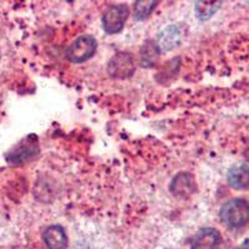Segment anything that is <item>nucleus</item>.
Masks as SVG:
<instances>
[{"label": "nucleus", "mask_w": 249, "mask_h": 249, "mask_svg": "<svg viewBox=\"0 0 249 249\" xmlns=\"http://www.w3.org/2000/svg\"><path fill=\"white\" fill-rule=\"evenodd\" d=\"M128 8L124 4L111 5L102 17V26L107 34H117L124 29L128 18Z\"/></svg>", "instance_id": "5"}, {"label": "nucleus", "mask_w": 249, "mask_h": 249, "mask_svg": "<svg viewBox=\"0 0 249 249\" xmlns=\"http://www.w3.org/2000/svg\"><path fill=\"white\" fill-rule=\"evenodd\" d=\"M39 153L37 146V137L35 135H29L24 140L19 142L10 152L6 153L5 160L12 166H20L25 162L34 160Z\"/></svg>", "instance_id": "2"}, {"label": "nucleus", "mask_w": 249, "mask_h": 249, "mask_svg": "<svg viewBox=\"0 0 249 249\" xmlns=\"http://www.w3.org/2000/svg\"><path fill=\"white\" fill-rule=\"evenodd\" d=\"M221 242V234L214 228H202L193 238L191 249H215Z\"/></svg>", "instance_id": "9"}, {"label": "nucleus", "mask_w": 249, "mask_h": 249, "mask_svg": "<svg viewBox=\"0 0 249 249\" xmlns=\"http://www.w3.org/2000/svg\"><path fill=\"white\" fill-rule=\"evenodd\" d=\"M237 249H249V239H247V241L244 242L243 244H241V246L238 247Z\"/></svg>", "instance_id": "14"}, {"label": "nucleus", "mask_w": 249, "mask_h": 249, "mask_svg": "<svg viewBox=\"0 0 249 249\" xmlns=\"http://www.w3.org/2000/svg\"><path fill=\"white\" fill-rule=\"evenodd\" d=\"M97 41L91 35H82L77 37L66 50V59L74 64H81L96 53Z\"/></svg>", "instance_id": "3"}, {"label": "nucleus", "mask_w": 249, "mask_h": 249, "mask_svg": "<svg viewBox=\"0 0 249 249\" xmlns=\"http://www.w3.org/2000/svg\"><path fill=\"white\" fill-rule=\"evenodd\" d=\"M197 184L193 175L182 172L176 176L170 184V191L177 198H188L196 192Z\"/></svg>", "instance_id": "6"}, {"label": "nucleus", "mask_w": 249, "mask_h": 249, "mask_svg": "<svg viewBox=\"0 0 249 249\" xmlns=\"http://www.w3.org/2000/svg\"><path fill=\"white\" fill-rule=\"evenodd\" d=\"M228 183L232 188L238 191H244L249 188V162L234 164L227 176Z\"/></svg>", "instance_id": "7"}, {"label": "nucleus", "mask_w": 249, "mask_h": 249, "mask_svg": "<svg viewBox=\"0 0 249 249\" xmlns=\"http://www.w3.org/2000/svg\"><path fill=\"white\" fill-rule=\"evenodd\" d=\"M160 54H161V51H160L155 40H147L141 48V51H140V62H141V65L144 66V68L153 66L157 62V60H159Z\"/></svg>", "instance_id": "11"}, {"label": "nucleus", "mask_w": 249, "mask_h": 249, "mask_svg": "<svg viewBox=\"0 0 249 249\" xmlns=\"http://www.w3.org/2000/svg\"><path fill=\"white\" fill-rule=\"evenodd\" d=\"M181 41V31L177 25H170L160 34L157 46L160 51H170L175 49Z\"/></svg>", "instance_id": "10"}, {"label": "nucleus", "mask_w": 249, "mask_h": 249, "mask_svg": "<svg viewBox=\"0 0 249 249\" xmlns=\"http://www.w3.org/2000/svg\"><path fill=\"white\" fill-rule=\"evenodd\" d=\"M221 221L231 228H241L249 222V202L234 198L226 202L219 211Z\"/></svg>", "instance_id": "1"}, {"label": "nucleus", "mask_w": 249, "mask_h": 249, "mask_svg": "<svg viewBox=\"0 0 249 249\" xmlns=\"http://www.w3.org/2000/svg\"><path fill=\"white\" fill-rule=\"evenodd\" d=\"M43 239L48 249H65L68 246V237L64 227L60 224L49 226L44 231Z\"/></svg>", "instance_id": "8"}, {"label": "nucleus", "mask_w": 249, "mask_h": 249, "mask_svg": "<svg viewBox=\"0 0 249 249\" xmlns=\"http://www.w3.org/2000/svg\"><path fill=\"white\" fill-rule=\"evenodd\" d=\"M159 1L155 0H140L135 3V18L137 20H144L150 17L156 9Z\"/></svg>", "instance_id": "13"}, {"label": "nucleus", "mask_w": 249, "mask_h": 249, "mask_svg": "<svg viewBox=\"0 0 249 249\" xmlns=\"http://www.w3.org/2000/svg\"><path fill=\"white\" fill-rule=\"evenodd\" d=\"M222 1H197L196 3V14L201 20L212 18L218 9L221 8Z\"/></svg>", "instance_id": "12"}, {"label": "nucleus", "mask_w": 249, "mask_h": 249, "mask_svg": "<svg viewBox=\"0 0 249 249\" xmlns=\"http://www.w3.org/2000/svg\"><path fill=\"white\" fill-rule=\"evenodd\" d=\"M136 70V64L132 55L128 53H117L108 61L107 72L112 79L124 80L132 76Z\"/></svg>", "instance_id": "4"}]
</instances>
